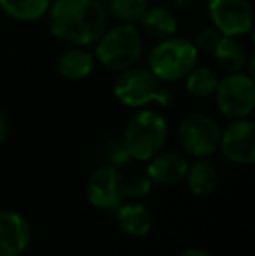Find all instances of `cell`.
I'll use <instances>...</instances> for the list:
<instances>
[{
	"label": "cell",
	"mask_w": 255,
	"mask_h": 256,
	"mask_svg": "<svg viewBox=\"0 0 255 256\" xmlns=\"http://www.w3.org/2000/svg\"><path fill=\"white\" fill-rule=\"evenodd\" d=\"M145 174L152 180V183L159 185H177L182 180H185L189 169L187 158L178 152H163L154 155L150 160H147Z\"/></svg>",
	"instance_id": "obj_12"
},
{
	"label": "cell",
	"mask_w": 255,
	"mask_h": 256,
	"mask_svg": "<svg viewBox=\"0 0 255 256\" xmlns=\"http://www.w3.org/2000/svg\"><path fill=\"white\" fill-rule=\"evenodd\" d=\"M178 142L182 148L196 158H208L218 150L220 128L206 114H189L178 124Z\"/></svg>",
	"instance_id": "obj_6"
},
{
	"label": "cell",
	"mask_w": 255,
	"mask_h": 256,
	"mask_svg": "<svg viewBox=\"0 0 255 256\" xmlns=\"http://www.w3.org/2000/svg\"><path fill=\"white\" fill-rule=\"evenodd\" d=\"M218 150L232 164L252 166L255 162V122L250 118L231 120L220 131Z\"/></svg>",
	"instance_id": "obj_10"
},
{
	"label": "cell",
	"mask_w": 255,
	"mask_h": 256,
	"mask_svg": "<svg viewBox=\"0 0 255 256\" xmlns=\"http://www.w3.org/2000/svg\"><path fill=\"white\" fill-rule=\"evenodd\" d=\"M171 2L177 7H180V9H189V7H192L194 0H171Z\"/></svg>",
	"instance_id": "obj_26"
},
{
	"label": "cell",
	"mask_w": 255,
	"mask_h": 256,
	"mask_svg": "<svg viewBox=\"0 0 255 256\" xmlns=\"http://www.w3.org/2000/svg\"><path fill=\"white\" fill-rule=\"evenodd\" d=\"M185 89L194 98L206 100L215 94V89L218 84V77L211 68L208 66H194L185 75Z\"/></svg>",
	"instance_id": "obj_19"
},
{
	"label": "cell",
	"mask_w": 255,
	"mask_h": 256,
	"mask_svg": "<svg viewBox=\"0 0 255 256\" xmlns=\"http://www.w3.org/2000/svg\"><path fill=\"white\" fill-rule=\"evenodd\" d=\"M51 0H0V9L6 16L21 23L39 21L48 14Z\"/></svg>",
	"instance_id": "obj_18"
},
{
	"label": "cell",
	"mask_w": 255,
	"mask_h": 256,
	"mask_svg": "<svg viewBox=\"0 0 255 256\" xmlns=\"http://www.w3.org/2000/svg\"><path fill=\"white\" fill-rule=\"evenodd\" d=\"M180 256H210V253H206L204 250H199V248H191V250H185Z\"/></svg>",
	"instance_id": "obj_25"
},
{
	"label": "cell",
	"mask_w": 255,
	"mask_h": 256,
	"mask_svg": "<svg viewBox=\"0 0 255 256\" xmlns=\"http://www.w3.org/2000/svg\"><path fill=\"white\" fill-rule=\"evenodd\" d=\"M103 158L107 160V164L114 166L117 169L124 168L131 160L123 140H109L105 143V146H103Z\"/></svg>",
	"instance_id": "obj_22"
},
{
	"label": "cell",
	"mask_w": 255,
	"mask_h": 256,
	"mask_svg": "<svg viewBox=\"0 0 255 256\" xmlns=\"http://www.w3.org/2000/svg\"><path fill=\"white\" fill-rule=\"evenodd\" d=\"M199 51L189 38L168 37L150 51L149 70L159 82L182 80L197 64Z\"/></svg>",
	"instance_id": "obj_4"
},
{
	"label": "cell",
	"mask_w": 255,
	"mask_h": 256,
	"mask_svg": "<svg viewBox=\"0 0 255 256\" xmlns=\"http://www.w3.org/2000/svg\"><path fill=\"white\" fill-rule=\"evenodd\" d=\"M222 37H224V35H222L220 32L213 26V24H210V26H204V28H201V30L197 32L196 40H194V46L197 48V51L211 52L215 49V46L220 42Z\"/></svg>",
	"instance_id": "obj_23"
},
{
	"label": "cell",
	"mask_w": 255,
	"mask_h": 256,
	"mask_svg": "<svg viewBox=\"0 0 255 256\" xmlns=\"http://www.w3.org/2000/svg\"><path fill=\"white\" fill-rule=\"evenodd\" d=\"M88 199L95 208L116 211L124 202V176L114 166L103 164L93 171L88 182Z\"/></svg>",
	"instance_id": "obj_9"
},
{
	"label": "cell",
	"mask_w": 255,
	"mask_h": 256,
	"mask_svg": "<svg viewBox=\"0 0 255 256\" xmlns=\"http://www.w3.org/2000/svg\"><path fill=\"white\" fill-rule=\"evenodd\" d=\"M185 180H187V185L194 196L208 197L217 188V183H218L217 169L208 160L199 158V160L194 162L192 166H189Z\"/></svg>",
	"instance_id": "obj_17"
},
{
	"label": "cell",
	"mask_w": 255,
	"mask_h": 256,
	"mask_svg": "<svg viewBox=\"0 0 255 256\" xmlns=\"http://www.w3.org/2000/svg\"><path fill=\"white\" fill-rule=\"evenodd\" d=\"M159 91L161 82L154 77L152 72L135 64L119 72L114 82V96L129 108H143L156 103Z\"/></svg>",
	"instance_id": "obj_7"
},
{
	"label": "cell",
	"mask_w": 255,
	"mask_h": 256,
	"mask_svg": "<svg viewBox=\"0 0 255 256\" xmlns=\"http://www.w3.org/2000/svg\"><path fill=\"white\" fill-rule=\"evenodd\" d=\"M152 180L142 172H135L129 176V180H124V196L129 199H142L149 196L152 190Z\"/></svg>",
	"instance_id": "obj_21"
},
{
	"label": "cell",
	"mask_w": 255,
	"mask_h": 256,
	"mask_svg": "<svg viewBox=\"0 0 255 256\" xmlns=\"http://www.w3.org/2000/svg\"><path fill=\"white\" fill-rule=\"evenodd\" d=\"M95 44V60L110 72H123L136 64L143 52L142 34L133 23L107 28Z\"/></svg>",
	"instance_id": "obj_2"
},
{
	"label": "cell",
	"mask_w": 255,
	"mask_h": 256,
	"mask_svg": "<svg viewBox=\"0 0 255 256\" xmlns=\"http://www.w3.org/2000/svg\"><path fill=\"white\" fill-rule=\"evenodd\" d=\"M211 24L225 37H245L253 28V6L250 0H208Z\"/></svg>",
	"instance_id": "obj_8"
},
{
	"label": "cell",
	"mask_w": 255,
	"mask_h": 256,
	"mask_svg": "<svg viewBox=\"0 0 255 256\" xmlns=\"http://www.w3.org/2000/svg\"><path fill=\"white\" fill-rule=\"evenodd\" d=\"M168 142V122L156 110H140L129 118L123 143L131 158L147 162L161 152Z\"/></svg>",
	"instance_id": "obj_3"
},
{
	"label": "cell",
	"mask_w": 255,
	"mask_h": 256,
	"mask_svg": "<svg viewBox=\"0 0 255 256\" xmlns=\"http://www.w3.org/2000/svg\"><path fill=\"white\" fill-rule=\"evenodd\" d=\"M96 60L88 49L81 48V46H74V48L67 49L58 60V72L63 78L70 82L84 80L86 77L93 74L95 70Z\"/></svg>",
	"instance_id": "obj_13"
},
{
	"label": "cell",
	"mask_w": 255,
	"mask_h": 256,
	"mask_svg": "<svg viewBox=\"0 0 255 256\" xmlns=\"http://www.w3.org/2000/svg\"><path fill=\"white\" fill-rule=\"evenodd\" d=\"M143 34H147L154 40H164L168 37H173L178 30L177 16L168 7L154 6L147 7L143 16L140 18Z\"/></svg>",
	"instance_id": "obj_14"
},
{
	"label": "cell",
	"mask_w": 255,
	"mask_h": 256,
	"mask_svg": "<svg viewBox=\"0 0 255 256\" xmlns=\"http://www.w3.org/2000/svg\"><path fill=\"white\" fill-rule=\"evenodd\" d=\"M211 54H213L218 66L227 72V74L245 72L246 61H248V52H246L245 46L236 37H225L224 35L220 38V42L215 46Z\"/></svg>",
	"instance_id": "obj_16"
},
{
	"label": "cell",
	"mask_w": 255,
	"mask_h": 256,
	"mask_svg": "<svg viewBox=\"0 0 255 256\" xmlns=\"http://www.w3.org/2000/svg\"><path fill=\"white\" fill-rule=\"evenodd\" d=\"M116 218L124 234L143 237L152 228V214L140 202H123L116 209Z\"/></svg>",
	"instance_id": "obj_15"
},
{
	"label": "cell",
	"mask_w": 255,
	"mask_h": 256,
	"mask_svg": "<svg viewBox=\"0 0 255 256\" xmlns=\"http://www.w3.org/2000/svg\"><path fill=\"white\" fill-rule=\"evenodd\" d=\"M213 96L218 112L225 118L229 120L248 118L255 110L253 77L245 72L227 74L224 78H218Z\"/></svg>",
	"instance_id": "obj_5"
},
{
	"label": "cell",
	"mask_w": 255,
	"mask_h": 256,
	"mask_svg": "<svg viewBox=\"0 0 255 256\" xmlns=\"http://www.w3.org/2000/svg\"><path fill=\"white\" fill-rule=\"evenodd\" d=\"M48 28L58 40L72 46H91L107 30L109 12L102 0H51Z\"/></svg>",
	"instance_id": "obj_1"
},
{
	"label": "cell",
	"mask_w": 255,
	"mask_h": 256,
	"mask_svg": "<svg viewBox=\"0 0 255 256\" xmlns=\"http://www.w3.org/2000/svg\"><path fill=\"white\" fill-rule=\"evenodd\" d=\"M32 239L30 223L21 212L0 209V256H20Z\"/></svg>",
	"instance_id": "obj_11"
},
{
	"label": "cell",
	"mask_w": 255,
	"mask_h": 256,
	"mask_svg": "<svg viewBox=\"0 0 255 256\" xmlns=\"http://www.w3.org/2000/svg\"><path fill=\"white\" fill-rule=\"evenodd\" d=\"M149 7V0H109L110 16L116 18L119 23H133L140 21L143 12Z\"/></svg>",
	"instance_id": "obj_20"
},
{
	"label": "cell",
	"mask_w": 255,
	"mask_h": 256,
	"mask_svg": "<svg viewBox=\"0 0 255 256\" xmlns=\"http://www.w3.org/2000/svg\"><path fill=\"white\" fill-rule=\"evenodd\" d=\"M7 131H9V126H7V118L6 115L0 112V145L4 143V140L7 138Z\"/></svg>",
	"instance_id": "obj_24"
}]
</instances>
